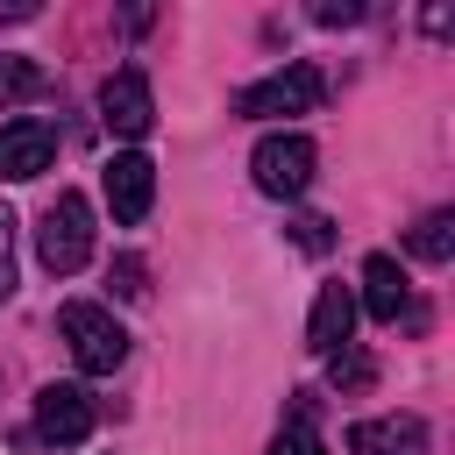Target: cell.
<instances>
[{"mask_svg":"<svg viewBox=\"0 0 455 455\" xmlns=\"http://www.w3.org/2000/svg\"><path fill=\"white\" fill-rule=\"evenodd\" d=\"M57 334L71 341V363H78L85 377H114V370L128 363V327H121L107 306H92V299H71V306L57 313Z\"/></svg>","mask_w":455,"mask_h":455,"instance_id":"6da1fadb","label":"cell"},{"mask_svg":"<svg viewBox=\"0 0 455 455\" xmlns=\"http://www.w3.org/2000/svg\"><path fill=\"white\" fill-rule=\"evenodd\" d=\"M36 256H43V270H50V277L85 270V256H92V199H85V192H57V199L43 206Z\"/></svg>","mask_w":455,"mask_h":455,"instance_id":"7a4b0ae2","label":"cell"},{"mask_svg":"<svg viewBox=\"0 0 455 455\" xmlns=\"http://www.w3.org/2000/svg\"><path fill=\"white\" fill-rule=\"evenodd\" d=\"M320 100H327L320 64H284V71L242 85V92H235V114H249V121H277V114H313Z\"/></svg>","mask_w":455,"mask_h":455,"instance_id":"3957f363","label":"cell"},{"mask_svg":"<svg viewBox=\"0 0 455 455\" xmlns=\"http://www.w3.org/2000/svg\"><path fill=\"white\" fill-rule=\"evenodd\" d=\"M313 164H320V149H313L306 135H263V142L249 149V178H256V192H270V199H299V192L313 185Z\"/></svg>","mask_w":455,"mask_h":455,"instance_id":"277c9868","label":"cell"},{"mask_svg":"<svg viewBox=\"0 0 455 455\" xmlns=\"http://www.w3.org/2000/svg\"><path fill=\"white\" fill-rule=\"evenodd\" d=\"M92 419H100V405H92L85 384H43V391H36V441L78 448V441L92 434Z\"/></svg>","mask_w":455,"mask_h":455,"instance_id":"5b68a950","label":"cell"},{"mask_svg":"<svg viewBox=\"0 0 455 455\" xmlns=\"http://www.w3.org/2000/svg\"><path fill=\"white\" fill-rule=\"evenodd\" d=\"M57 164V128L43 121V114H14L7 128H0V178L7 185H28V178H43Z\"/></svg>","mask_w":455,"mask_h":455,"instance_id":"8992f818","label":"cell"},{"mask_svg":"<svg viewBox=\"0 0 455 455\" xmlns=\"http://www.w3.org/2000/svg\"><path fill=\"white\" fill-rule=\"evenodd\" d=\"M100 121H107V135H121V142H142V135L156 128L149 78H142V71H114V78L100 85Z\"/></svg>","mask_w":455,"mask_h":455,"instance_id":"52a82bcc","label":"cell"},{"mask_svg":"<svg viewBox=\"0 0 455 455\" xmlns=\"http://www.w3.org/2000/svg\"><path fill=\"white\" fill-rule=\"evenodd\" d=\"M107 206H114L121 228H135V220L156 206V164H149L142 149H121V156L107 164Z\"/></svg>","mask_w":455,"mask_h":455,"instance_id":"ba28073f","label":"cell"},{"mask_svg":"<svg viewBox=\"0 0 455 455\" xmlns=\"http://www.w3.org/2000/svg\"><path fill=\"white\" fill-rule=\"evenodd\" d=\"M348 455H427V419L419 412H384L348 427Z\"/></svg>","mask_w":455,"mask_h":455,"instance_id":"9c48e42d","label":"cell"},{"mask_svg":"<svg viewBox=\"0 0 455 455\" xmlns=\"http://www.w3.org/2000/svg\"><path fill=\"white\" fill-rule=\"evenodd\" d=\"M363 313L384 320V327H398V313H412V284H405L398 256H384V249L363 263Z\"/></svg>","mask_w":455,"mask_h":455,"instance_id":"30bf717a","label":"cell"},{"mask_svg":"<svg viewBox=\"0 0 455 455\" xmlns=\"http://www.w3.org/2000/svg\"><path fill=\"white\" fill-rule=\"evenodd\" d=\"M348 327H355V291L348 284H320L313 320H306V348L313 355H334V348H348Z\"/></svg>","mask_w":455,"mask_h":455,"instance_id":"8fae6325","label":"cell"},{"mask_svg":"<svg viewBox=\"0 0 455 455\" xmlns=\"http://www.w3.org/2000/svg\"><path fill=\"white\" fill-rule=\"evenodd\" d=\"M405 249H412L419 263H448V256H455V213H448V206H441V213H427V220L405 235Z\"/></svg>","mask_w":455,"mask_h":455,"instance_id":"7c38bea8","label":"cell"},{"mask_svg":"<svg viewBox=\"0 0 455 455\" xmlns=\"http://www.w3.org/2000/svg\"><path fill=\"white\" fill-rule=\"evenodd\" d=\"M327 377H334V391H341V398H355V391H370V384H377V363L348 341V348H334V355H327Z\"/></svg>","mask_w":455,"mask_h":455,"instance_id":"4fadbf2b","label":"cell"},{"mask_svg":"<svg viewBox=\"0 0 455 455\" xmlns=\"http://www.w3.org/2000/svg\"><path fill=\"white\" fill-rule=\"evenodd\" d=\"M50 78H43V64H28V57H0V107L7 100H36Z\"/></svg>","mask_w":455,"mask_h":455,"instance_id":"5bb4252c","label":"cell"},{"mask_svg":"<svg viewBox=\"0 0 455 455\" xmlns=\"http://www.w3.org/2000/svg\"><path fill=\"white\" fill-rule=\"evenodd\" d=\"M291 242H299L306 256H327V249H334V220H327V213H299V220H291Z\"/></svg>","mask_w":455,"mask_h":455,"instance_id":"9a60e30c","label":"cell"},{"mask_svg":"<svg viewBox=\"0 0 455 455\" xmlns=\"http://www.w3.org/2000/svg\"><path fill=\"white\" fill-rule=\"evenodd\" d=\"M142 277H149V270H142V256H114V270H107V284H114L121 299H142V291H149Z\"/></svg>","mask_w":455,"mask_h":455,"instance_id":"2e32d148","label":"cell"},{"mask_svg":"<svg viewBox=\"0 0 455 455\" xmlns=\"http://www.w3.org/2000/svg\"><path fill=\"white\" fill-rule=\"evenodd\" d=\"M270 455H327V448H320V434H313V427H299V419H284V434L270 441Z\"/></svg>","mask_w":455,"mask_h":455,"instance_id":"e0dca14e","label":"cell"},{"mask_svg":"<svg viewBox=\"0 0 455 455\" xmlns=\"http://www.w3.org/2000/svg\"><path fill=\"white\" fill-rule=\"evenodd\" d=\"M14 299V213H7V199H0V306Z\"/></svg>","mask_w":455,"mask_h":455,"instance_id":"ac0fdd59","label":"cell"},{"mask_svg":"<svg viewBox=\"0 0 455 455\" xmlns=\"http://www.w3.org/2000/svg\"><path fill=\"white\" fill-rule=\"evenodd\" d=\"M363 14H370L363 0H320V7H313V21H320V28H348V21H363Z\"/></svg>","mask_w":455,"mask_h":455,"instance_id":"d6986e66","label":"cell"}]
</instances>
